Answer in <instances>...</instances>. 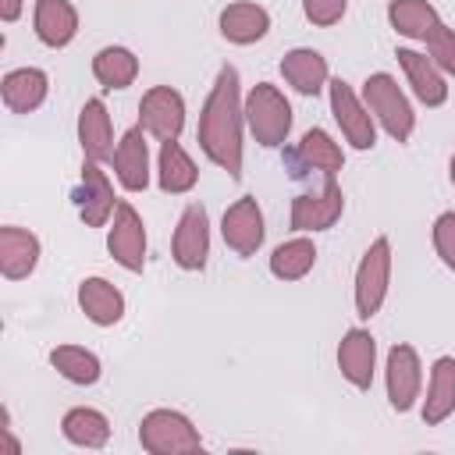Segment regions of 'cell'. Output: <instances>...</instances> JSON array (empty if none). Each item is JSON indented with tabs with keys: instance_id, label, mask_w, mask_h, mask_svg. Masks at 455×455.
Here are the masks:
<instances>
[{
	"instance_id": "cell-1",
	"label": "cell",
	"mask_w": 455,
	"mask_h": 455,
	"mask_svg": "<svg viewBox=\"0 0 455 455\" xmlns=\"http://www.w3.org/2000/svg\"><path fill=\"white\" fill-rule=\"evenodd\" d=\"M242 121H245V107L238 96V71L224 64L203 103L196 139L199 149L231 178H242Z\"/></svg>"
},
{
	"instance_id": "cell-2",
	"label": "cell",
	"mask_w": 455,
	"mask_h": 455,
	"mask_svg": "<svg viewBox=\"0 0 455 455\" xmlns=\"http://www.w3.org/2000/svg\"><path fill=\"white\" fill-rule=\"evenodd\" d=\"M242 107H245V124L259 146H267V149L284 146V139L291 132V107L277 85H270V82L252 85Z\"/></svg>"
},
{
	"instance_id": "cell-3",
	"label": "cell",
	"mask_w": 455,
	"mask_h": 455,
	"mask_svg": "<svg viewBox=\"0 0 455 455\" xmlns=\"http://www.w3.org/2000/svg\"><path fill=\"white\" fill-rule=\"evenodd\" d=\"M363 103H366V110L380 121V128H384L395 142H405V139L412 135L416 114H412L405 92L398 89V82H395L391 75H384V71L370 75V78L363 82Z\"/></svg>"
},
{
	"instance_id": "cell-4",
	"label": "cell",
	"mask_w": 455,
	"mask_h": 455,
	"mask_svg": "<svg viewBox=\"0 0 455 455\" xmlns=\"http://www.w3.org/2000/svg\"><path fill=\"white\" fill-rule=\"evenodd\" d=\"M139 444L149 455H188V451L203 448L199 430L192 427V419L185 412H174V409L146 412L142 423H139Z\"/></svg>"
},
{
	"instance_id": "cell-5",
	"label": "cell",
	"mask_w": 455,
	"mask_h": 455,
	"mask_svg": "<svg viewBox=\"0 0 455 455\" xmlns=\"http://www.w3.org/2000/svg\"><path fill=\"white\" fill-rule=\"evenodd\" d=\"M387 284H391V242L380 235L355 267V313L363 320H370L384 306Z\"/></svg>"
},
{
	"instance_id": "cell-6",
	"label": "cell",
	"mask_w": 455,
	"mask_h": 455,
	"mask_svg": "<svg viewBox=\"0 0 455 455\" xmlns=\"http://www.w3.org/2000/svg\"><path fill=\"white\" fill-rule=\"evenodd\" d=\"M139 124L156 139V142H174L185 128V100L171 85H153L142 92L139 103Z\"/></svg>"
},
{
	"instance_id": "cell-7",
	"label": "cell",
	"mask_w": 455,
	"mask_h": 455,
	"mask_svg": "<svg viewBox=\"0 0 455 455\" xmlns=\"http://www.w3.org/2000/svg\"><path fill=\"white\" fill-rule=\"evenodd\" d=\"M174 263L181 270H203L206 256H210V220H206V206L188 203L178 217L174 228V242H171Z\"/></svg>"
},
{
	"instance_id": "cell-8",
	"label": "cell",
	"mask_w": 455,
	"mask_h": 455,
	"mask_svg": "<svg viewBox=\"0 0 455 455\" xmlns=\"http://www.w3.org/2000/svg\"><path fill=\"white\" fill-rule=\"evenodd\" d=\"M331 114H334L341 135H345L355 149H373V142H377L373 114H370L366 103L352 92V85H345L341 78L331 82Z\"/></svg>"
},
{
	"instance_id": "cell-9",
	"label": "cell",
	"mask_w": 455,
	"mask_h": 455,
	"mask_svg": "<svg viewBox=\"0 0 455 455\" xmlns=\"http://www.w3.org/2000/svg\"><path fill=\"white\" fill-rule=\"evenodd\" d=\"M107 249L132 274H139L146 267V228H142V217L135 213L132 203H117L114 224L107 231Z\"/></svg>"
},
{
	"instance_id": "cell-10",
	"label": "cell",
	"mask_w": 455,
	"mask_h": 455,
	"mask_svg": "<svg viewBox=\"0 0 455 455\" xmlns=\"http://www.w3.org/2000/svg\"><path fill=\"white\" fill-rule=\"evenodd\" d=\"M384 377H387V402H391V409L395 412H409L416 405L419 384H423V366H419L416 348L412 345H391Z\"/></svg>"
},
{
	"instance_id": "cell-11",
	"label": "cell",
	"mask_w": 455,
	"mask_h": 455,
	"mask_svg": "<svg viewBox=\"0 0 455 455\" xmlns=\"http://www.w3.org/2000/svg\"><path fill=\"white\" fill-rule=\"evenodd\" d=\"M345 210V196L334 178L323 181L320 192H302L291 199V228L295 231H327L338 224Z\"/></svg>"
},
{
	"instance_id": "cell-12",
	"label": "cell",
	"mask_w": 455,
	"mask_h": 455,
	"mask_svg": "<svg viewBox=\"0 0 455 455\" xmlns=\"http://www.w3.org/2000/svg\"><path fill=\"white\" fill-rule=\"evenodd\" d=\"M220 235H224V245L228 249H235L238 256H252L263 245V213H259V203L252 196H242L238 203H231L224 210Z\"/></svg>"
},
{
	"instance_id": "cell-13",
	"label": "cell",
	"mask_w": 455,
	"mask_h": 455,
	"mask_svg": "<svg viewBox=\"0 0 455 455\" xmlns=\"http://www.w3.org/2000/svg\"><path fill=\"white\" fill-rule=\"evenodd\" d=\"M373 363H377V341H373V334L363 331V327L345 331V338L338 345V370H341V377L352 387L366 391L373 384Z\"/></svg>"
},
{
	"instance_id": "cell-14",
	"label": "cell",
	"mask_w": 455,
	"mask_h": 455,
	"mask_svg": "<svg viewBox=\"0 0 455 455\" xmlns=\"http://www.w3.org/2000/svg\"><path fill=\"white\" fill-rule=\"evenodd\" d=\"M78 213H82V220L89 224V228H103L107 220H110V213L117 210V203H114V185H110V178L100 171V164L96 160H85L82 164V188H78Z\"/></svg>"
},
{
	"instance_id": "cell-15",
	"label": "cell",
	"mask_w": 455,
	"mask_h": 455,
	"mask_svg": "<svg viewBox=\"0 0 455 455\" xmlns=\"http://www.w3.org/2000/svg\"><path fill=\"white\" fill-rule=\"evenodd\" d=\"M114 171H117V181L128 188V192H142L149 185V149H146V128L135 124L121 135L117 149H114Z\"/></svg>"
},
{
	"instance_id": "cell-16",
	"label": "cell",
	"mask_w": 455,
	"mask_h": 455,
	"mask_svg": "<svg viewBox=\"0 0 455 455\" xmlns=\"http://www.w3.org/2000/svg\"><path fill=\"white\" fill-rule=\"evenodd\" d=\"M39 263V238L25 228L4 224L0 228V274L7 281H21Z\"/></svg>"
},
{
	"instance_id": "cell-17",
	"label": "cell",
	"mask_w": 455,
	"mask_h": 455,
	"mask_svg": "<svg viewBox=\"0 0 455 455\" xmlns=\"http://www.w3.org/2000/svg\"><path fill=\"white\" fill-rule=\"evenodd\" d=\"M395 57H398V64H402V71H405V78H409V85H412V92H416L419 103L441 107V103L448 100L444 75H441V68H437L427 53H416V50H405V46H402Z\"/></svg>"
},
{
	"instance_id": "cell-18",
	"label": "cell",
	"mask_w": 455,
	"mask_h": 455,
	"mask_svg": "<svg viewBox=\"0 0 455 455\" xmlns=\"http://www.w3.org/2000/svg\"><path fill=\"white\" fill-rule=\"evenodd\" d=\"M78 142L85 160H107L114 156V132H110V114L103 107V100H85L78 110Z\"/></svg>"
},
{
	"instance_id": "cell-19",
	"label": "cell",
	"mask_w": 455,
	"mask_h": 455,
	"mask_svg": "<svg viewBox=\"0 0 455 455\" xmlns=\"http://www.w3.org/2000/svg\"><path fill=\"white\" fill-rule=\"evenodd\" d=\"M36 36L46 46H68L78 32V11L71 0H36V14H32Z\"/></svg>"
},
{
	"instance_id": "cell-20",
	"label": "cell",
	"mask_w": 455,
	"mask_h": 455,
	"mask_svg": "<svg viewBox=\"0 0 455 455\" xmlns=\"http://www.w3.org/2000/svg\"><path fill=\"white\" fill-rule=\"evenodd\" d=\"M46 89H50V82H46V71H39V68L7 71L0 82V96H4V107L11 114H28V110L43 107Z\"/></svg>"
},
{
	"instance_id": "cell-21",
	"label": "cell",
	"mask_w": 455,
	"mask_h": 455,
	"mask_svg": "<svg viewBox=\"0 0 455 455\" xmlns=\"http://www.w3.org/2000/svg\"><path fill=\"white\" fill-rule=\"evenodd\" d=\"M78 306L96 327H114L124 316V295L103 277H85L78 284Z\"/></svg>"
},
{
	"instance_id": "cell-22",
	"label": "cell",
	"mask_w": 455,
	"mask_h": 455,
	"mask_svg": "<svg viewBox=\"0 0 455 455\" xmlns=\"http://www.w3.org/2000/svg\"><path fill=\"white\" fill-rule=\"evenodd\" d=\"M281 75H284V82H288L295 92L316 96V92L327 85V57L316 53V50H309V46H299V50L284 53Z\"/></svg>"
},
{
	"instance_id": "cell-23",
	"label": "cell",
	"mask_w": 455,
	"mask_h": 455,
	"mask_svg": "<svg viewBox=\"0 0 455 455\" xmlns=\"http://www.w3.org/2000/svg\"><path fill=\"white\" fill-rule=\"evenodd\" d=\"M455 412V359L441 355L427 380V402H423V423L437 427Z\"/></svg>"
},
{
	"instance_id": "cell-24",
	"label": "cell",
	"mask_w": 455,
	"mask_h": 455,
	"mask_svg": "<svg viewBox=\"0 0 455 455\" xmlns=\"http://www.w3.org/2000/svg\"><path fill=\"white\" fill-rule=\"evenodd\" d=\"M267 28H270V14H267L259 4L238 0V4H228V7L220 11V36H224L228 43L249 46V43L263 39Z\"/></svg>"
},
{
	"instance_id": "cell-25",
	"label": "cell",
	"mask_w": 455,
	"mask_h": 455,
	"mask_svg": "<svg viewBox=\"0 0 455 455\" xmlns=\"http://www.w3.org/2000/svg\"><path fill=\"white\" fill-rule=\"evenodd\" d=\"M156 181L164 192L171 196H181L188 188H196L199 181V167L192 164V156L174 142H160V164H156Z\"/></svg>"
},
{
	"instance_id": "cell-26",
	"label": "cell",
	"mask_w": 455,
	"mask_h": 455,
	"mask_svg": "<svg viewBox=\"0 0 455 455\" xmlns=\"http://www.w3.org/2000/svg\"><path fill=\"white\" fill-rule=\"evenodd\" d=\"M291 160H295V164H306V167H313V171H320L323 178H334V174L341 171V164H345L341 146H338L323 128H309V132L302 135V142H299V149H295Z\"/></svg>"
},
{
	"instance_id": "cell-27",
	"label": "cell",
	"mask_w": 455,
	"mask_h": 455,
	"mask_svg": "<svg viewBox=\"0 0 455 455\" xmlns=\"http://www.w3.org/2000/svg\"><path fill=\"white\" fill-rule=\"evenodd\" d=\"M387 21L398 36L405 39H427L430 28L441 21L430 0H391L387 4Z\"/></svg>"
},
{
	"instance_id": "cell-28",
	"label": "cell",
	"mask_w": 455,
	"mask_h": 455,
	"mask_svg": "<svg viewBox=\"0 0 455 455\" xmlns=\"http://www.w3.org/2000/svg\"><path fill=\"white\" fill-rule=\"evenodd\" d=\"M92 75L103 89H128L139 75V57L124 46H103L92 57Z\"/></svg>"
},
{
	"instance_id": "cell-29",
	"label": "cell",
	"mask_w": 455,
	"mask_h": 455,
	"mask_svg": "<svg viewBox=\"0 0 455 455\" xmlns=\"http://www.w3.org/2000/svg\"><path fill=\"white\" fill-rule=\"evenodd\" d=\"M60 430H64V437H68L71 444H78V448H103L107 437H110L107 416H103L100 409H85V405L68 409L64 419H60Z\"/></svg>"
},
{
	"instance_id": "cell-30",
	"label": "cell",
	"mask_w": 455,
	"mask_h": 455,
	"mask_svg": "<svg viewBox=\"0 0 455 455\" xmlns=\"http://www.w3.org/2000/svg\"><path fill=\"white\" fill-rule=\"evenodd\" d=\"M316 263V245L309 238H291V242H281L274 252H270V274L277 281H299L313 270Z\"/></svg>"
},
{
	"instance_id": "cell-31",
	"label": "cell",
	"mask_w": 455,
	"mask_h": 455,
	"mask_svg": "<svg viewBox=\"0 0 455 455\" xmlns=\"http://www.w3.org/2000/svg\"><path fill=\"white\" fill-rule=\"evenodd\" d=\"M50 363H53V370L64 377V380H71V384H96L100 380V359L89 352V348H82V345H57L53 352H50Z\"/></svg>"
},
{
	"instance_id": "cell-32",
	"label": "cell",
	"mask_w": 455,
	"mask_h": 455,
	"mask_svg": "<svg viewBox=\"0 0 455 455\" xmlns=\"http://www.w3.org/2000/svg\"><path fill=\"white\" fill-rule=\"evenodd\" d=\"M423 43H427V53H430V60H434L441 71L455 75V32H451L444 21H437Z\"/></svg>"
},
{
	"instance_id": "cell-33",
	"label": "cell",
	"mask_w": 455,
	"mask_h": 455,
	"mask_svg": "<svg viewBox=\"0 0 455 455\" xmlns=\"http://www.w3.org/2000/svg\"><path fill=\"white\" fill-rule=\"evenodd\" d=\"M434 249L448 270H455V210L441 213L434 220Z\"/></svg>"
},
{
	"instance_id": "cell-34",
	"label": "cell",
	"mask_w": 455,
	"mask_h": 455,
	"mask_svg": "<svg viewBox=\"0 0 455 455\" xmlns=\"http://www.w3.org/2000/svg\"><path fill=\"white\" fill-rule=\"evenodd\" d=\"M345 4L348 0H302V11L313 25H334V21H341Z\"/></svg>"
},
{
	"instance_id": "cell-35",
	"label": "cell",
	"mask_w": 455,
	"mask_h": 455,
	"mask_svg": "<svg viewBox=\"0 0 455 455\" xmlns=\"http://www.w3.org/2000/svg\"><path fill=\"white\" fill-rule=\"evenodd\" d=\"M21 14V0H0V18L4 21H14Z\"/></svg>"
},
{
	"instance_id": "cell-36",
	"label": "cell",
	"mask_w": 455,
	"mask_h": 455,
	"mask_svg": "<svg viewBox=\"0 0 455 455\" xmlns=\"http://www.w3.org/2000/svg\"><path fill=\"white\" fill-rule=\"evenodd\" d=\"M451 185H455V156H451Z\"/></svg>"
}]
</instances>
